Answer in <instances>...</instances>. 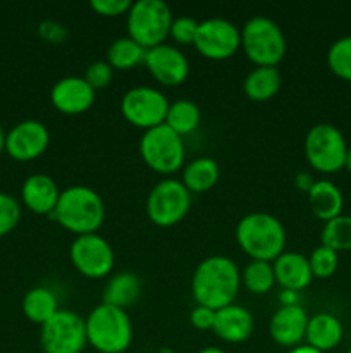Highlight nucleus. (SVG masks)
<instances>
[{
  "label": "nucleus",
  "instance_id": "5701e85b",
  "mask_svg": "<svg viewBox=\"0 0 351 353\" xmlns=\"http://www.w3.org/2000/svg\"><path fill=\"white\" fill-rule=\"evenodd\" d=\"M141 295V279L134 272L123 271L114 274L103 288L102 303L127 310Z\"/></svg>",
  "mask_w": 351,
  "mask_h": 353
},
{
  "label": "nucleus",
  "instance_id": "e433bc0d",
  "mask_svg": "<svg viewBox=\"0 0 351 353\" xmlns=\"http://www.w3.org/2000/svg\"><path fill=\"white\" fill-rule=\"evenodd\" d=\"M215 314L217 310L210 309V307L196 305L189 314V321H191L193 327L200 331H212L213 324H215Z\"/></svg>",
  "mask_w": 351,
  "mask_h": 353
},
{
  "label": "nucleus",
  "instance_id": "79ce46f5",
  "mask_svg": "<svg viewBox=\"0 0 351 353\" xmlns=\"http://www.w3.org/2000/svg\"><path fill=\"white\" fill-rule=\"evenodd\" d=\"M198 353H226V352L219 347H206V348H203V350H200Z\"/></svg>",
  "mask_w": 351,
  "mask_h": 353
},
{
  "label": "nucleus",
  "instance_id": "393cba45",
  "mask_svg": "<svg viewBox=\"0 0 351 353\" xmlns=\"http://www.w3.org/2000/svg\"><path fill=\"white\" fill-rule=\"evenodd\" d=\"M57 296L52 290L45 286H36L31 288L23 299V312L28 317V321L34 324L43 326L45 323L52 319L58 312Z\"/></svg>",
  "mask_w": 351,
  "mask_h": 353
},
{
  "label": "nucleus",
  "instance_id": "a878e982",
  "mask_svg": "<svg viewBox=\"0 0 351 353\" xmlns=\"http://www.w3.org/2000/svg\"><path fill=\"white\" fill-rule=\"evenodd\" d=\"M281 72L277 68H255L244 78L243 90L253 102H267L281 88Z\"/></svg>",
  "mask_w": 351,
  "mask_h": 353
},
{
  "label": "nucleus",
  "instance_id": "dca6fc26",
  "mask_svg": "<svg viewBox=\"0 0 351 353\" xmlns=\"http://www.w3.org/2000/svg\"><path fill=\"white\" fill-rule=\"evenodd\" d=\"M52 105L65 116L86 112L95 102V90L79 76H65L58 79L50 92Z\"/></svg>",
  "mask_w": 351,
  "mask_h": 353
},
{
  "label": "nucleus",
  "instance_id": "ddd939ff",
  "mask_svg": "<svg viewBox=\"0 0 351 353\" xmlns=\"http://www.w3.org/2000/svg\"><path fill=\"white\" fill-rule=\"evenodd\" d=\"M195 48L210 61H226L241 47V30L224 17H210L198 24Z\"/></svg>",
  "mask_w": 351,
  "mask_h": 353
},
{
  "label": "nucleus",
  "instance_id": "b1692460",
  "mask_svg": "<svg viewBox=\"0 0 351 353\" xmlns=\"http://www.w3.org/2000/svg\"><path fill=\"white\" fill-rule=\"evenodd\" d=\"M219 164L212 157H198L184 165L181 183L189 193H205L219 181Z\"/></svg>",
  "mask_w": 351,
  "mask_h": 353
},
{
  "label": "nucleus",
  "instance_id": "a18cd8bd",
  "mask_svg": "<svg viewBox=\"0 0 351 353\" xmlns=\"http://www.w3.org/2000/svg\"><path fill=\"white\" fill-rule=\"evenodd\" d=\"M346 353H351V347H350V350H348V352H346Z\"/></svg>",
  "mask_w": 351,
  "mask_h": 353
},
{
  "label": "nucleus",
  "instance_id": "39448f33",
  "mask_svg": "<svg viewBox=\"0 0 351 353\" xmlns=\"http://www.w3.org/2000/svg\"><path fill=\"white\" fill-rule=\"evenodd\" d=\"M241 48L257 68H275L284 59L288 43L275 21L255 16L241 28Z\"/></svg>",
  "mask_w": 351,
  "mask_h": 353
},
{
  "label": "nucleus",
  "instance_id": "7c9ffc66",
  "mask_svg": "<svg viewBox=\"0 0 351 353\" xmlns=\"http://www.w3.org/2000/svg\"><path fill=\"white\" fill-rule=\"evenodd\" d=\"M327 64L337 78L351 83V34L339 38L330 45L327 52Z\"/></svg>",
  "mask_w": 351,
  "mask_h": 353
},
{
  "label": "nucleus",
  "instance_id": "f3484780",
  "mask_svg": "<svg viewBox=\"0 0 351 353\" xmlns=\"http://www.w3.org/2000/svg\"><path fill=\"white\" fill-rule=\"evenodd\" d=\"M308 314L301 305H282L275 310L268 324V333L272 340L277 345L286 348H292L301 345L305 340L306 324H308Z\"/></svg>",
  "mask_w": 351,
  "mask_h": 353
},
{
  "label": "nucleus",
  "instance_id": "49530a36",
  "mask_svg": "<svg viewBox=\"0 0 351 353\" xmlns=\"http://www.w3.org/2000/svg\"><path fill=\"white\" fill-rule=\"evenodd\" d=\"M124 353H127V352H124Z\"/></svg>",
  "mask_w": 351,
  "mask_h": 353
},
{
  "label": "nucleus",
  "instance_id": "72a5a7b5",
  "mask_svg": "<svg viewBox=\"0 0 351 353\" xmlns=\"http://www.w3.org/2000/svg\"><path fill=\"white\" fill-rule=\"evenodd\" d=\"M198 21L189 16L174 17L171 24V31H169V37H172V40L179 45H193L195 43L196 31H198Z\"/></svg>",
  "mask_w": 351,
  "mask_h": 353
},
{
  "label": "nucleus",
  "instance_id": "c9c22d12",
  "mask_svg": "<svg viewBox=\"0 0 351 353\" xmlns=\"http://www.w3.org/2000/svg\"><path fill=\"white\" fill-rule=\"evenodd\" d=\"M133 2L129 0H92L89 7L95 10L98 16L103 17H117L123 16V14L129 12Z\"/></svg>",
  "mask_w": 351,
  "mask_h": 353
},
{
  "label": "nucleus",
  "instance_id": "f03ea898",
  "mask_svg": "<svg viewBox=\"0 0 351 353\" xmlns=\"http://www.w3.org/2000/svg\"><path fill=\"white\" fill-rule=\"evenodd\" d=\"M50 219L78 236L96 233L105 221V203L89 186H69L61 192Z\"/></svg>",
  "mask_w": 351,
  "mask_h": 353
},
{
  "label": "nucleus",
  "instance_id": "0eeeda50",
  "mask_svg": "<svg viewBox=\"0 0 351 353\" xmlns=\"http://www.w3.org/2000/svg\"><path fill=\"white\" fill-rule=\"evenodd\" d=\"M140 154L145 164L158 174H174L184 165V141L171 128L160 124L147 130L140 140Z\"/></svg>",
  "mask_w": 351,
  "mask_h": 353
},
{
  "label": "nucleus",
  "instance_id": "2eb2a0df",
  "mask_svg": "<svg viewBox=\"0 0 351 353\" xmlns=\"http://www.w3.org/2000/svg\"><path fill=\"white\" fill-rule=\"evenodd\" d=\"M143 64L147 65L150 74L164 86L182 85L189 74L188 59L174 45L162 43L148 48Z\"/></svg>",
  "mask_w": 351,
  "mask_h": 353
},
{
  "label": "nucleus",
  "instance_id": "4be33fe9",
  "mask_svg": "<svg viewBox=\"0 0 351 353\" xmlns=\"http://www.w3.org/2000/svg\"><path fill=\"white\" fill-rule=\"evenodd\" d=\"M306 195H308L310 210L317 219L323 221V223L341 216V212H343V193L332 181L319 179V181L313 183Z\"/></svg>",
  "mask_w": 351,
  "mask_h": 353
},
{
  "label": "nucleus",
  "instance_id": "a211bd4d",
  "mask_svg": "<svg viewBox=\"0 0 351 353\" xmlns=\"http://www.w3.org/2000/svg\"><path fill=\"white\" fill-rule=\"evenodd\" d=\"M58 196H61V190H58L57 183L54 181L52 176L41 174V172L28 176L21 188L23 203L26 205V209L38 216L50 217V214L57 207Z\"/></svg>",
  "mask_w": 351,
  "mask_h": 353
},
{
  "label": "nucleus",
  "instance_id": "6ab92c4d",
  "mask_svg": "<svg viewBox=\"0 0 351 353\" xmlns=\"http://www.w3.org/2000/svg\"><path fill=\"white\" fill-rule=\"evenodd\" d=\"M255 327L253 316L244 307L231 303L224 309L217 310L213 333L227 343H243L251 336Z\"/></svg>",
  "mask_w": 351,
  "mask_h": 353
},
{
  "label": "nucleus",
  "instance_id": "bb28decb",
  "mask_svg": "<svg viewBox=\"0 0 351 353\" xmlns=\"http://www.w3.org/2000/svg\"><path fill=\"white\" fill-rule=\"evenodd\" d=\"M200 121H202V110L195 102L176 100V102L169 103L164 124L176 131L179 137H184V134L193 133L200 126Z\"/></svg>",
  "mask_w": 351,
  "mask_h": 353
},
{
  "label": "nucleus",
  "instance_id": "9d476101",
  "mask_svg": "<svg viewBox=\"0 0 351 353\" xmlns=\"http://www.w3.org/2000/svg\"><path fill=\"white\" fill-rule=\"evenodd\" d=\"M40 343L45 353H81L88 343L85 319L72 310H58L41 326Z\"/></svg>",
  "mask_w": 351,
  "mask_h": 353
},
{
  "label": "nucleus",
  "instance_id": "a19ab883",
  "mask_svg": "<svg viewBox=\"0 0 351 353\" xmlns=\"http://www.w3.org/2000/svg\"><path fill=\"white\" fill-rule=\"evenodd\" d=\"M344 169H348L351 172V147H348L346 159H344Z\"/></svg>",
  "mask_w": 351,
  "mask_h": 353
},
{
  "label": "nucleus",
  "instance_id": "cd10ccee",
  "mask_svg": "<svg viewBox=\"0 0 351 353\" xmlns=\"http://www.w3.org/2000/svg\"><path fill=\"white\" fill-rule=\"evenodd\" d=\"M145 55H147V48L141 47L129 37L117 38L107 48V62L110 68L119 69V71H127L145 62Z\"/></svg>",
  "mask_w": 351,
  "mask_h": 353
},
{
  "label": "nucleus",
  "instance_id": "1a4fd4ad",
  "mask_svg": "<svg viewBox=\"0 0 351 353\" xmlns=\"http://www.w3.org/2000/svg\"><path fill=\"white\" fill-rule=\"evenodd\" d=\"M191 209V193L178 179H162L147 199L148 219L158 228H172L181 223Z\"/></svg>",
  "mask_w": 351,
  "mask_h": 353
},
{
  "label": "nucleus",
  "instance_id": "423d86ee",
  "mask_svg": "<svg viewBox=\"0 0 351 353\" xmlns=\"http://www.w3.org/2000/svg\"><path fill=\"white\" fill-rule=\"evenodd\" d=\"M171 7L162 0H138L127 12V37L143 48L164 43L172 24Z\"/></svg>",
  "mask_w": 351,
  "mask_h": 353
},
{
  "label": "nucleus",
  "instance_id": "473e14b6",
  "mask_svg": "<svg viewBox=\"0 0 351 353\" xmlns=\"http://www.w3.org/2000/svg\"><path fill=\"white\" fill-rule=\"evenodd\" d=\"M21 219V205L12 195L0 192V238L9 234Z\"/></svg>",
  "mask_w": 351,
  "mask_h": 353
},
{
  "label": "nucleus",
  "instance_id": "ea45409f",
  "mask_svg": "<svg viewBox=\"0 0 351 353\" xmlns=\"http://www.w3.org/2000/svg\"><path fill=\"white\" fill-rule=\"evenodd\" d=\"M288 353H322V352H319L317 348L310 347V345H298V347L289 348Z\"/></svg>",
  "mask_w": 351,
  "mask_h": 353
},
{
  "label": "nucleus",
  "instance_id": "37998d69",
  "mask_svg": "<svg viewBox=\"0 0 351 353\" xmlns=\"http://www.w3.org/2000/svg\"><path fill=\"white\" fill-rule=\"evenodd\" d=\"M6 150V133H3L2 126H0V154Z\"/></svg>",
  "mask_w": 351,
  "mask_h": 353
},
{
  "label": "nucleus",
  "instance_id": "412c9836",
  "mask_svg": "<svg viewBox=\"0 0 351 353\" xmlns=\"http://www.w3.org/2000/svg\"><path fill=\"white\" fill-rule=\"evenodd\" d=\"M305 340L306 345L322 353L334 350L343 340V324L332 314H315L306 324Z\"/></svg>",
  "mask_w": 351,
  "mask_h": 353
},
{
  "label": "nucleus",
  "instance_id": "4c0bfd02",
  "mask_svg": "<svg viewBox=\"0 0 351 353\" xmlns=\"http://www.w3.org/2000/svg\"><path fill=\"white\" fill-rule=\"evenodd\" d=\"M40 34L48 41H61L65 37V30L54 21H47L40 26Z\"/></svg>",
  "mask_w": 351,
  "mask_h": 353
},
{
  "label": "nucleus",
  "instance_id": "c03bdc74",
  "mask_svg": "<svg viewBox=\"0 0 351 353\" xmlns=\"http://www.w3.org/2000/svg\"><path fill=\"white\" fill-rule=\"evenodd\" d=\"M157 353H178V352L172 350V348H169V347H162V348H158Z\"/></svg>",
  "mask_w": 351,
  "mask_h": 353
},
{
  "label": "nucleus",
  "instance_id": "7ed1b4c3",
  "mask_svg": "<svg viewBox=\"0 0 351 353\" xmlns=\"http://www.w3.org/2000/svg\"><path fill=\"white\" fill-rule=\"evenodd\" d=\"M236 241L251 261L274 262L284 252L286 230L272 214L251 212L237 223Z\"/></svg>",
  "mask_w": 351,
  "mask_h": 353
},
{
  "label": "nucleus",
  "instance_id": "9b49d317",
  "mask_svg": "<svg viewBox=\"0 0 351 353\" xmlns=\"http://www.w3.org/2000/svg\"><path fill=\"white\" fill-rule=\"evenodd\" d=\"M167 109L169 102L164 93L151 86H134L120 100L124 119L145 131L164 124Z\"/></svg>",
  "mask_w": 351,
  "mask_h": 353
},
{
  "label": "nucleus",
  "instance_id": "58836bf2",
  "mask_svg": "<svg viewBox=\"0 0 351 353\" xmlns=\"http://www.w3.org/2000/svg\"><path fill=\"white\" fill-rule=\"evenodd\" d=\"M296 186H298L299 190H301V192H305V193H308L310 192V188H312L313 186V176L310 174V172H299L298 176H296Z\"/></svg>",
  "mask_w": 351,
  "mask_h": 353
},
{
  "label": "nucleus",
  "instance_id": "6e6552de",
  "mask_svg": "<svg viewBox=\"0 0 351 353\" xmlns=\"http://www.w3.org/2000/svg\"><path fill=\"white\" fill-rule=\"evenodd\" d=\"M348 145L343 133L327 123L310 128L305 138V155L308 164L322 174H332L344 168Z\"/></svg>",
  "mask_w": 351,
  "mask_h": 353
},
{
  "label": "nucleus",
  "instance_id": "20e7f679",
  "mask_svg": "<svg viewBox=\"0 0 351 353\" xmlns=\"http://www.w3.org/2000/svg\"><path fill=\"white\" fill-rule=\"evenodd\" d=\"M86 340L100 353H124L133 341V324L126 310L100 303L85 319Z\"/></svg>",
  "mask_w": 351,
  "mask_h": 353
},
{
  "label": "nucleus",
  "instance_id": "f257e3e1",
  "mask_svg": "<svg viewBox=\"0 0 351 353\" xmlns=\"http://www.w3.org/2000/svg\"><path fill=\"white\" fill-rule=\"evenodd\" d=\"M241 286V272L233 259L212 255L203 259L191 279L193 299L198 305L220 310L234 303Z\"/></svg>",
  "mask_w": 351,
  "mask_h": 353
},
{
  "label": "nucleus",
  "instance_id": "f8f14e48",
  "mask_svg": "<svg viewBox=\"0 0 351 353\" xmlns=\"http://www.w3.org/2000/svg\"><path fill=\"white\" fill-rule=\"evenodd\" d=\"M69 257L76 271L88 279L107 278L116 262L110 243L96 233L76 236L69 248Z\"/></svg>",
  "mask_w": 351,
  "mask_h": 353
},
{
  "label": "nucleus",
  "instance_id": "2f4dec72",
  "mask_svg": "<svg viewBox=\"0 0 351 353\" xmlns=\"http://www.w3.org/2000/svg\"><path fill=\"white\" fill-rule=\"evenodd\" d=\"M310 269H312L313 278L319 279H327L330 276H334V272L337 271V265H339V254L334 252L332 248L326 247V245H320L315 250L312 252V255L308 257Z\"/></svg>",
  "mask_w": 351,
  "mask_h": 353
},
{
  "label": "nucleus",
  "instance_id": "f704fd0d",
  "mask_svg": "<svg viewBox=\"0 0 351 353\" xmlns=\"http://www.w3.org/2000/svg\"><path fill=\"white\" fill-rule=\"evenodd\" d=\"M114 69L110 68V64L107 61H95L86 68L85 71V81L92 86L93 90H102L105 86L110 85L112 81Z\"/></svg>",
  "mask_w": 351,
  "mask_h": 353
},
{
  "label": "nucleus",
  "instance_id": "4468645a",
  "mask_svg": "<svg viewBox=\"0 0 351 353\" xmlns=\"http://www.w3.org/2000/svg\"><path fill=\"white\" fill-rule=\"evenodd\" d=\"M50 131L41 121L26 119L6 133V152L19 162L34 161L48 148Z\"/></svg>",
  "mask_w": 351,
  "mask_h": 353
},
{
  "label": "nucleus",
  "instance_id": "c85d7f7f",
  "mask_svg": "<svg viewBox=\"0 0 351 353\" xmlns=\"http://www.w3.org/2000/svg\"><path fill=\"white\" fill-rule=\"evenodd\" d=\"M241 283L253 295H265L275 285L274 265L267 261H250L241 272Z\"/></svg>",
  "mask_w": 351,
  "mask_h": 353
},
{
  "label": "nucleus",
  "instance_id": "c756f323",
  "mask_svg": "<svg viewBox=\"0 0 351 353\" xmlns=\"http://www.w3.org/2000/svg\"><path fill=\"white\" fill-rule=\"evenodd\" d=\"M322 245L334 252H351V216H337L327 221L322 228Z\"/></svg>",
  "mask_w": 351,
  "mask_h": 353
},
{
  "label": "nucleus",
  "instance_id": "aec40b11",
  "mask_svg": "<svg viewBox=\"0 0 351 353\" xmlns=\"http://www.w3.org/2000/svg\"><path fill=\"white\" fill-rule=\"evenodd\" d=\"M275 283L286 292H301L312 283L313 274L310 269L308 257L298 252H282L274 262Z\"/></svg>",
  "mask_w": 351,
  "mask_h": 353
}]
</instances>
